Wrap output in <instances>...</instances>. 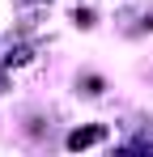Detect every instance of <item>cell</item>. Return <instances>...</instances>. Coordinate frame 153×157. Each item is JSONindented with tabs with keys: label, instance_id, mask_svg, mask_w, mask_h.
Returning a JSON list of instances; mask_svg holds the SVG:
<instances>
[{
	"label": "cell",
	"instance_id": "cell-1",
	"mask_svg": "<svg viewBox=\"0 0 153 157\" xmlns=\"http://www.w3.org/2000/svg\"><path fill=\"white\" fill-rule=\"evenodd\" d=\"M102 140V128H76L68 136V149H85V144H98Z\"/></svg>",
	"mask_w": 153,
	"mask_h": 157
},
{
	"label": "cell",
	"instance_id": "cell-2",
	"mask_svg": "<svg viewBox=\"0 0 153 157\" xmlns=\"http://www.w3.org/2000/svg\"><path fill=\"white\" fill-rule=\"evenodd\" d=\"M0 85H4V77H0Z\"/></svg>",
	"mask_w": 153,
	"mask_h": 157
}]
</instances>
